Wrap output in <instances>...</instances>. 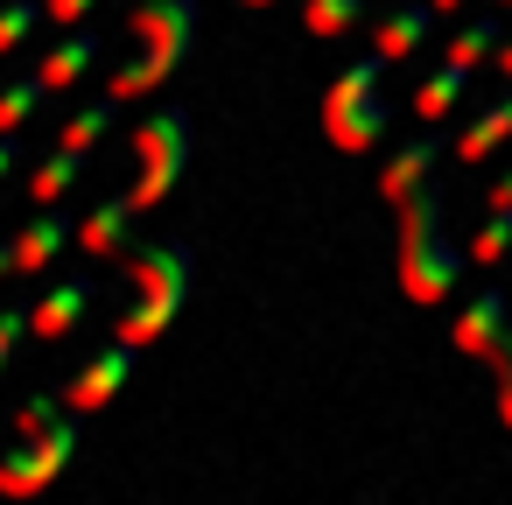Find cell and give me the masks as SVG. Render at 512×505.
<instances>
[{
    "mask_svg": "<svg viewBox=\"0 0 512 505\" xmlns=\"http://www.w3.org/2000/svg\"><path fill=\"white\" fill-rule=\"evenodd\" d=\"M358 22H365V0H302V29L316 43H330V36L358 29Z\"/></svg>",
    "mask_w": 512,
    "mask_h": 505,
    "instance_id": "19",
    "label": "cell"
},
{
    "mask_svg": "<svg viewBox=\"0 0 512 505\" xmlns=\"http://www.w3.org/2000/svg\"><path fill=\"white\" fill-rule=\"evenodd\" d=\"M498 43H505V36H498V15H477V22H463V29H456V43H449L442 57H449V64H463V71H477Z\"/></svg>",
    "mask_w": 512,
    "mask_h": 505,
    "instance_id": "20",
    "label": "cell"
},
{
    "mask_svg": "<svg viewBox=\"0 0 512 505\" xmlns=\"http://www.w3.org/2000/svg\"><path fill=\"white\" fill-rule=\"evenodd\" d=\"M78 456V421H57L43 435H22V449L0 456V498H36L43 484H57Z\"/></svg>",
    "mask_w": 512,
    "mask_h": 505,
    "instance_id": "5",
    "label": "cell"
},
{
    "mask_svg": "<svg viewBox=\"0 0 512 505\" xmlns=\"http://www.w3.org/2000/svg\"><path fill=\"white\" fill-rule=\"evenodd\" d=\"M127 29L141 36V57H134V64H120V71L106 78V92H113L120 106L148 99L155 85H169V78L183 71L190 36H197V0H134Z\"/></svg>",
    "mask_w": 512,
    "mask_h": 505,
    "instance_id": "2",
    "label": "cell"
},
{
    "mask_svg": "<svg viewBox=\"0 0 512 505\" xmlns=\"http://www.w3.org/2000/svg\"><path fill=\"white\" fill-rule=\"evenodd\" d=\"M134 197H99L85 218H78V246L92 253V260H113V253H127V239H134Z\"/></svg>",
    "mask_w": 512,
    "mask_h": 505,
    "instance_id": "10",
    "label": "cell"
},
{
    "mask_svg": "<svg viewBox=\"0 0 512 505\" xmlns=\"http://www.w3.org/2000/svg\"><path fill=\"white\" fill-rule=\"evenodd\" d=\"M400 211V239H393V260H400V288H407V302H421V309H442L449 295H456V281H463V260L470 253H456L449 246V232H442V190H414L407 204H393Z\"/></svg>",
    "mask_w": 512,
    "mask_h": 505,
    "instance_id": "1",
    "label": "cell"
},
{
    "mask_svg": "<svg viewBox=\"0 0 512 505\" xmlns=\"http://www.w3.org/2000/svg\"><path fill=\"white\" fill-rule=\"evenodd\" d=\"M435 0H393V8L372 22V50L386 57V64H400V57H414L421 43H428V29H435Z\"/></svg>",
    "mask_w": 512,
    "mask_h": 505,
    "instance_id": "8",
    "label": "cell"
},
{
    "mask_svg": "<svg viewBox=\"0 0 512 505\" xmlns=\"http://www.w3.org/2000/svg\"><path fill=\"white\" fill-rule=\"evenodd\" d=\"M127 372H134V344L127 337H113L71 386H64V400H71V414H99L106 400H120V386H127Z\"/></svg>",
    "mask_w": 512,
    "mask_h": 505,
    "instance_id": "7",
    "label": "cell"
},
{
    "mask_svg": "<svg viewBox=\"0 0 512 505\" xmlns=\"http://www.w3.org/2000/svg\"><path fill=\"white\" fill-rule=\"evenodd\" d=\"M92 302H99V288H92V274H71V281H50L43 288V302L29 309V337H43V344H57V337H71L85 316H92Z\"/></svg>",
    "mask_w": 512,
    "mask_h": 505,
    "instance_id": "6",
    "label": "cell"
},
{
    "mask_svg": "<svg viewBox=\"0 0 512 505\" xmlns=\"http://www.w3.org/2000/svg\"><path fill=\"white\" fill-rule=\"evenodd\" d=\"M92 8H99V0H43V15H50L57 29H85V22H92Z\"/></svg>",
    "mask_w": 512,
    "mask_h": 505,
    "instance_id": "28",
    "label": "cell"
},
{
    "mask_svg": "<svg viewBox=\"0 0 512 505\" xmlns=\"http://www.w3.org/2000/svg\"><path fill=\"white\" fill-rule=\"evenodd\" d=\"M470 260H477V267H498V260H512V211H491V218L477 225V239H470Z\"/></svg>",
    "mask_w": 512,
    "mask_h": 505,
    "instance_id": "24",
    "label": "cell"
},
{
    "mask_svg": "<svg viewBox=\"0 0 512 505\" xmlns=\"http://www.w3.org/2000/svg\"><path fill=\"white\" fill-rule=\"evenodd\" d=\"M43 22H50V15H43V0H0V57H15Z\"/></svg>",
    "mask_w": 512,
    "mask_h": 505,
    "instance_id": "22",
    "label": "cell"
},
{
    "mask_svg": "<svg viewBox=\"0 0 512 505\" xmlns=\"http://www.w3.org/2000/svg\"><path fill=\"white\" fill-rule=\"evenodd\" d=\"M134 155H141V176H134V211H162L190 169V120L176 106H155L141 127H134Z\"/></svg>",
    "mask_w": 512,
    "mask_h": 505,
    "instance_id": "4",
    "label": "cell"
},
{
    "mask_svg": "<svg viewBox=\"0 0 512 505\" xmlns=\"http://www.w3.org/2000/svg\"><path fill=\"white\" fill-rule=\"evenodd\" d=\"M323 134H330V148H344V155H372L379 134H386V106H379V92L358 99V106H323Z\"/></svg>",
    "mask_w": 512,
    "mask_h": 505,
    "instance_id": "11",
    "label": "cell"
},
{
    "mask_svg": "<svg viewBox=\"0 0 512 505\" xmlns=\"http://www.w3.org/2000/svg\"><path fill=\"white\" fill-rule=\"evenodd\" d=\"M43 78H15V85H0V134H22L29 120H36V106H43Z\"/></svg>",
    "mask_w": 512,
    "mask_h": 505,
    "instance_id": "23",
    "label": "cell"
},
{
    "mask_svg": "<svg viewBox=\"0 0 512 505\" xmlns=\"http://www.w3.org/2000/svg\"><path fill=\"white\" fill-rule=\"evenodd\" d=\"M435 8H442V15H456V8H463V0H435Z\"/></svg>",
    "mask_w": 512,
    "mask_h": 505,
    "instance_id": "33",
    "label": "cell"
},
{
    "mask_svg": "<svg viewBox=\"0 0 512 505\" xmlns=\"http://www.w3.org/2000/svg\"><path fill=\"white\" fill-rule=\"evenodd\" d=\"M512 330V309H505V295L498 288H477L470 302H463V316H456V351H470V358H491V344Z\"/></svg>",
    "mask_w": 512,
    "mask_h": 505,
    "instance_id": "12",
    "label": "cell"
},
{
    "mask_svg": "<svg viewBox=\"0 0 512 505\" xmlns=\"http://www.w3.org/2000/svg\"><path fill=\"white\" fill-rule=\"evenodd\" d=\"M435 162H442V141H435V134L407 141V148H400V155L379 169V197H386V204H407V197L428 183V169H435Z\"/></svg>",
    "mask_w": 512,
    "mask_h": 505,
    "instance_id": "13",
    "label": "cell"
},
{
    "mask_svg": "<svg viewBox=\"0 0 512 505\" xmlns=\"http://www.w3.org/2000/svg\"><path fill=\"white\" fill-rule=\"evenodd\" d=\"M15 274V246H0V281H8Z\"/></svg>",
    "mask_w": 512,
    "mask_h": 505,
    "instance_id": "32",
    "label": "cell"
},
{
    "mask_svg": "<svg viewBox=\"0 0 512 505\" xmlns=\"http://www.w3.org/2000/svg\"><path fill=\"white\" fill-rule=\"evenodd\" d=\"M71 239H78V225H71L57 204H43V218H29V225L15 232V274H29V281L50 274V260H57Z\"/></svg>",
    "mask_w": 512,
    "mask_h": 505,
    "instance_id": "9",
    "label": "cell"
},
{
    "mask_svg": "<svg viewBox=\"0 0 512 505\" xmlns=\"http://www.w3.org/2000/svg\"><path fill=\"white\" fill-rule=\"evenodd\" d=\"M29 337V309L22 302H8V309H0V372H8V358H15V344Z\"/></svg>",
    "mask_w": 512,
    "mask_h": 505,
    "instance_id": "27",
    "label": "cell"
},
{
    "mask_svg": "<svg viewBox=\"0 0 512 505\" xmlns=\"http://www.w3.org/2000/svg\"><path fill=\"white\" fill-rule=\"evenodd\" d=\"M498 8H512V0H498Z\"/></svg>",
    "mask_w": 512,
    "mask_h": 505,
    "instance_id": "35",
    "label": "cell"
},
{
    "mask_svg": "<svg viewBox=\"0 0 512 505\" xmlns=\"http://www.w3.org/2000/svg\"><path fill=\"white\" fill-rule=\"evenodd\" d=\"M127 281H134V302H127V316L113 323V337H127V344L141 351V344H155V337L183 316V302H190V246H176V239L134 246V253H127Z\"/></svg>",
    "mask_w": 512,
    "mask_h": 505,
    "instance_id": "3",
    "label": "cell"
},
{
    "mask_svg": "<svg viewBox=\"0 0 512 505\" xmlns=\"http://www.w3.org/2000/svg\"><path fill=\"white\" fill-rule=\"evenodd\" d=\"M92 64H99V29H71L64 43H50V57L36 64V78H43L50 92H71Z\"/></svg>",
    "mask_w": 512,
    "mask_h": 505,
    "instance_id": "14",
    "label": "cell"
},
{
    "mask_svg": "<svg viewBox=\"0 0 512 505\" xmlns=\"http://www.w3.org/2000/svg\"><path fill=\"white\" fill-rule=\"evenodd\" d=\"M379 78H386V57H379V50H372V57H351V64L330 78L323 106H358V99H372V92H379Z\"/></svg>",
    "mask_w": 512,
    "mask_h": 505,
    "instance_id": "17",
    "label": "cell"
},
{
    "mask_svg": "<svg viewBox=\"0 0 512 505\" xmlns=\"http://www.w3.org/2000/svg\"><path fill=\"white\" fill-rule=\"evenodd\" d=\"M64 407H71L64 393H29V400H22V414H15V435H43V428H57V421H64Z\"/></svg>",
    "mask_w": 512,
    "mask_h": 505,
    "instance_id": "25",
    "label": "cell"
},
{
    "mask_svg": "<svg viewBox=\"0 0 512 505\" xmlns=\"http://www.w3.org/2000/svg\"><path fill=\"white\" fill-rule=\"evenodd\" d=\"M498 71H505V78H512V36H505V43H498Z\"/></svg>",
    "mask_w": 512,
    "mask_h": 505,
    "instance_id": "31",
    "label": "cell"
},
{
    "mask_svg": "<svg viewBox=\"0 0 512 505\" xmlns=\"http://www.w3.org/2000/svg\"><path fill=\"white\" fill-rule=\"evenodd\" d=\"M22 162V148H15V134H0V183H8V169Z\"/></svg>",
    "mask_w": 512,
    "mask_h": 505,
    "instance_id": "30",
    "label": "cell"
},
{
    "mask_svg": "<svg viewBox=\"0 0 512 505\" xmlns=\"http://www.w3.org/2000/svg\"><path fill=\"white\" fill-rule=\"evenodd\" d=\"M484 204H491V211H512V169H498V183L484 190Z\"/></svg>",
    "mask_w": 512,
    "mask_h": 505,
    "instance_id": "29",
    "label": "cell"
},
{
    "mask_svg": "<svg viewBox=\"0 0 512 505\" xmlns=\"http://www.w3.org/2000/svg\"><path fill=\"white\" fill-rule=\"evenodd\" d=\"M78 176H85V155H78V148H57V155H50V162L29 176V197H36V204H57V197H64Z\"/></svg>",
    "mask_w": 512,
    "mask_h": 505,
    "instance_id": "21",
    "label": "cell"
},
{
    "mask_svg": "<svg viewBox=\"0 0 512 505\" xmlns=\"http://www.w3.org/2000/svg\"><path fill=\"white\" fill-rule=\"evenodd\" d=\"M113 113H120V99H113V92H106V99H92V106H78V113L64 120V134H57V148H78V155H85V148H99V141L113 134Z\"/></svg>",
    "mask_w": 512,
    "mask_h": 505,
    "instance_id": "18",
    "label": "cell"
},
{
    "mask_svg": "<svg viewBox=\"0 0 512 505\" xmlns=\"http://www.w3.org/2000/svg\"><path fill=\"white\" fill-rule=\"evenodd\" d=\"M491 379H498V421L512 428V330L491 344Z\"/></svg>",
    "mask_w": 512,
    "mask_h": 505,
    "instance_id": "26",
    "label": "cell"
},
{
    "mask_svg": "<svg viewBox=\"0 0 512 505\" xmlns=\"http://www.w3.org/2000/svg\"><path fill=\"white\" fill-rule=\"evenodd\" d=\"M463 92H470V71H463V64L428 71V78H421V92H414V120H449V113L463 106Z\"/></svg>",
    "mask_w": 512,
    "mask_h": 505,
    "instance_id": "16",
    "label": "cell"
},
{
    "mask_svg": "<svg viewBox=\"0 0 512 505\" xmlns=\"http://www.w3.org/2000/svg\"><path fill=\"white\" fill-rule=\"evenodd\" d=\"M505 141H512V92H505V99H491V106L456 134V155H463V162H484V155H491V148H505Z\"/></svg>",
    "mask_w": 512,
    "mask_h": 505,
    "instance_id": "15",
    "label": "cell"
},
{
    "mask_svg": "<svg viewBox=\"0 0 512 505\" xmlns=\"http://www.w3.org/2000/svg\"><path fill=\"white\" fill-rule=\"evenodd\" d=\"M239 8H274V0H239Z\"/></svg>",
    "mask_w": 512,
    "mask_h": 505,
    "instance_id": "34",
    "label": "cell"
}]
</instances>
